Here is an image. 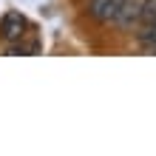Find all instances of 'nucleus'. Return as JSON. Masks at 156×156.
Segmentation results:
<instances>
[{"label":"nucleus","mask_w":156,"mask_h":156,"mask_svg":"<svg viewBox=\"0 0 156 156\" xmlns=\"http://www.w3.org/2000/svg\"><path fill=\"white\" fill-rule=\"evenodd\" d=\"M125 0H88V14L97 23H116Z\"/></svg>","instance_id":"nucleus-1"},{"label":"nucleus","mask_w":156,"mask_h":156,"mask_svg":"<svg viewBox=\"0 0 156 156\" xmlns=\"http://www.w3.org/2000/svg\"><path fill=\"white\" fill-rule=\"evenodd\" d=\"M26 17L20 12H9L3 20H0V34H3V40L9 43H20V37L26 34Z\"/></svg>","instance_id":"nucleus-2"},{"label":"nucleus","mask_w":156,"mask_h":156,"mask_svg":"<svg viewBox=\"0 0 156 156\" xmlns=\"http://www.w3.org/2000/svg\"><path fill=\"white\" fill-rule=\"evenodd\" d=\"M142 17V0H125L122 6V14H119V26H133L136 20Z\"/></svg>","instance_id":"nucleus-3"},{"label":"nucleus","mask_w":156,"mask_h":156,"mask_svg":"<svg viewBox=\"0 0 156 156\" xmlns=\"http://www.w3.org/2000/svg\"><path fill=\"white\" fill-rule=\"evenodd\" d=\"M136 40H139L148 51H153V54H156V20L145 23L142 29H139V34H136Z\"/></svg>","instance_id":"nucleus-4"},{"label":"nucleus","mask_w":156,"mask_h":156,"mask_svg":"<svg viewBox=\"0 0 156 156\" xmlns=\"http://www.w3.org/2000/svg\"><path fill=\"white\" fill-rule=\"evenodd\" d=\"M142 23H151L156 20V0H142Z\"/></svg>","instance_id":"nucleus-5"}]
</instances>
